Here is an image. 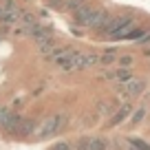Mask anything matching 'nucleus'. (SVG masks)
<instances>
[{"instance_id":"obj_1","label":"nucleus","mask_w":150,"mask_h":150,"mask_svg":"<svg viewBox=\"0 0 150 150\" xmlns=\"http://www.w3.org/2000/svg\"><path fill=\"white\" fill-rule=\"evenodd\" d=\"M69 126V115L66 112H57V115H49L35 128V139H51L57 137L64 128Z\"/></svg>"},{"instance_id":"obj_2","label":"nucleus","mask_w":150,"mask_h":150,"mask_svg":"<svg viewBox=\"0 0 150 150\" xmlns=\"http://www.w3.org/2000/svg\"><path fill=\"white\" fill-rule=\"evenodd\" d=\"M112 88H115V93H117V97L122 99V102H130V99L144 95V91L148 88V80H146V77H139V75H132L130 80H126V82L112 84Z\"/></svg>"},{"instance_id":"obj_3","label":"nucleus","mask_w":150,"mask_h":150,"mask_svg":"<svg viewBox=\"0 0 150 150\" xmlns=\"http://www.w3.org/2000/svg\"><path fill=\"white\" fill-rule=\"evenodd\" d=\"M132 104L130 102H122L119 104V108H115V112L110 115V119L106 122V128H117L122 126V124L128 122V117H130V112H132Z\"/></svg>"},{"instance_id":"obj_4","label":"nucleus","mask_w":150,"mask_h":150,"mask_svg":"<svg viewBox=\"0 0 150 150\" xmlns=\"http://www.w3.org/2000/svg\"><path fill=\"white\" fill-rule=\"evenodd\" d=\"M55 35L53 33V29L49 27V24H42V22H33L31 27H27V38H31V40H44V38H51Z\"/></svg>"},{"instance_id":"obj_5","label":"nucleus","mask_w":150,"mask_h":150,"mask_svg":"<svg viewBox=\"0 0 150 150\" xmlns=\"http://www.w3.org/2000/svg\"><path fill=\"white\" fill-rule=\"evenodd\" d=\"M148 106H146L144 102L139 104L137 108H132V112H130V117H128V126L130 128H137V126H141V124L148 119Z\"/></svg>"},{"instance_id":"obj_6","label":"nucleus","mask_w":150,"mask_h":150,"mask_svg":"<svg viewBox=\"0 0 150 150\" xmlns=\"http://www.w3.org/2000/svg\"><path fill=\"white\" fill-rule=\"evenodd\" d=\"M20 122H22V115L16 110H11L9 119H7V124L2 126V132H7V135H18V128H20Z\"/></svg>"},{"instance_id":"obj_7","label":"nucleus","mask_w":150,"mask_h":150,"mask_svg":"<svg viewBox=\"0 0 150 150\" xmlns=\"http://www.w3.org/2000/svg\"><path fill=\"white\" fill-rule=\"evenodd\" d=\"M38 128V122L33 117H22V122H20V128H18V137H29L33 135Z\"/></svg>"},{"instance_id":"obj_8","label":"nucleus","mask_w":150,"mask_h":150,"mask_svg":"<svg viewBox=\"0 0 150 150\" xmlns=\"http://www.w3.org/2000/svg\"><path fill=\"white\" fill-rule=\"evenodd\" d=\"M86 2H88V0H64V5H62V11H64V13H71V16H73L75 11L80 9V7H84Z\"/></svg>"},{"instance_id":"obj_9","label":"nucleus","mask_w":150,"mask_h":150,"mask_svg":"<svg viewBox=\"0 0 150 150\" xmlns=\"http://www.w3.org/2000/svg\"><path fill=\"white\" fill-rule=\"evenodd\" d=\"M135 62H137V57L132 55V53H119V57H117V64H115V66L132 69V66H135Z\"/></svg>"},{"instance_id":"obj_10","label":"nucleus","mask_w":150,"mask_h":150,"mask_svg":"<svg viewBox=\"0 0 150 150\" xmlns=\"http://www.w3.org/2000/svg\"><path fill=\"white\" fill-rule=\"evenodd\" d=\"M126 144L132 146L135 150H150V144L146 139H139V137H126Z\"/></svg>"},{"instance_id":"obj_11","label":"nucleus","mask_w":150,"mask_h":150,"mask_svg":"<svg viewBox=\"0 0 150 150\" xmlns=\"http://www.w3.org/2000/svg\"><path fill=\"white\" fill-rule=\"evenodd\" d=\"M106 148H108V141L104 137H91L88 150H106Z\"/></svg>"},{"instance_id":"obj_12","label":"nucleus","mask_w":150,"mask_h":150,"mask_svg":"<svg viewBox=\"0 0 150 150\" xmlns=\"http://www.w3.org/2000/svg\"><path fill=\"white\" fill-rule=\"evenodd\" d=\"M9 115H11V108L9 106H0V130H2V126L7 124Z\"/></svg>"},{"instance_id":"obj_13","label":"nucleus","mask_w":150,"mask_h":150,"mask_svg":"<svg viewBox=\"0 0 150 150\" xmlns=\"http://www.w3.org/2000/svg\"><path fill=\"white\" fill-rule=\"evenodd\" d=\"M88 144H91V137H80L75 141V150H88Z\"/></svg>"},{"instance_id":"obj_14","label":"nucleus","mask_w":150,"mask_h":150,"mask_svg":"<svg viewBox=\"0 0 150 150\" xmlns=\"http://www.w3.org/2000/svg\"><path fill=\"white\" fill-rule=\"evenodd\" d=\"M135 44H137V47H144V49H146V47H150V29H148V31H146L144 35L139 38V40H137Z\"/></svg>"},{"instance_id":"obj_15","label":"nucleus","mask_w":150,"mask_h":150,"mask_svg":"<svg viewBox=\"0 0 150 150\" xmlns=\"http://www.w3.org/2000/svg\"><path fill=\"white\" fill-rule=\"evenodd\" d=\"M71 148H73V146H71L69 141H60V144H55L51 150H71Z\"/></svg>"},{"instance_id":"obj_16","label":"nucleus","mask_w":150,"mask_h":150,"mask_svg":"<svg viewBox=\"0 0 150 150\" xmlns=\"http://www.w3.org/2000/svg\"><path fill=\"white\" fill-rule=\"evenodd\" d=\"M62 5H64V0H49V7H51V9H62Z\"/></svg>"},{"instance_id":"obj_17","label":"nucleus","mask_w":150,"mask_h":150,"mask_svg":"<svg viewBox=\"0 0 150 150\" xmlns=\"http://www.w3.org/2000/svg\"><path fill=\"white\" fill-rule=\"evenodd\" d=\"M141 53H144V57H148V60H150V47H146Z\"/></svg>"},{"instance_id":"obj_18","label":"nucleus","mask_w":150,"mask_h":150,"mask_svg":"<svg viewBox=\"0 0 150 150\" xmlns=\"http://www.w3.org/2000/svg\"><path fill=\"white\" fill-rule=\"evenodd\" d=\"M126 150H135V148H132V146H128V144H126Z\"/></svg>"},{"instance_id":"obj_19","label":"nucleus","mask_w":150,"mask_h":150,"mask_svg":"<svg viewBox=\"0 0 150 150\" xmlns=\"http://www.w3.org/2000/svg\"><path fill=\"white\" fill-rule=\"evenodd\" d=\"M148 119H150V112H148Z\"/></svg>"}]
</instances>
